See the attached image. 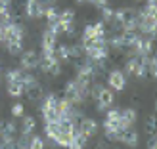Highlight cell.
Returning <instances> with one entry per match:
<instances>
[{
  "label": "cell",
  "mask_w": 157,
  "mask_h": 149,
  "mask_svg": "<svg viewBox=\"0 0 157 149\" xmlns=\"http://www.w3.org/2000/svg\"><path fill=\"white\" fill-rule=\"evenodd\" d=\"M25 96L31 99V101H36V99H40L42 98V86L40 84H33V86H29V88L25 90Z\"/></svg>",
  "instance_id": "cell-18"
},
{
  "label": "cell",
  "mask_w": 157,
  "mask_h": 149,
  "mask_svg": "<svg viewBox=\"0 0 157 149\" xmlns=\"http://www.w3.org/2000/svg\"><path fill=\"white\" fill-rule=\"evenodd\" d=\"M78 132H81V134H84L86 138L96 136V132H98V122L94 121V119H81V122H78Z\"/></svg>",
  "instance_id": "cell-10"
},
{
  "label": "cell",
  "mask_w": 157,
  "mask_h": 149,
  "mask_svg": "<svg viewBox=\"0 0 157 149\" xmlns=\"http://www.w3.org/2000/svg\"><path fill=\"white\" fill-rule=\"evenodd\" d=\"M44 6L40 0H27L25 2V13H27V17L31 19H36V17H42L44 15Z\"/></svg>",
  "instance_id": "cell-8"
},
{
  "label": "cell",
  "mask_w": 157,
  "mask_h": 149,
  "mask_svg": "<svg viewBox=\"0 0 157 149\" xmlns=\"http://www.w3.org/2000/svg\"><path fill=\"white\" fill-rule=\"evenodd\" d=\"M12 115H13V117H23V105H21V103L12 105Z\"/></svg>",
  "instance_id": "cell-22"
},
{
  "label": "cell",
  "mask_w": 157,
  "mask_h": 149,
  "mask_svg": "<svg viewBox=\"0 0 157 149\" xmlns=\"http://www.w3.org/2000/svg\"><path fill=\"white\" fill-rule=\"evenodd\" d=\"M56 58L63 63V61H71V44H59L56 46Z\"/></svg>",
  "instance_id": "cell-15"
},
{
  "label": "cell",
  "mask_w": 157,
  "mask_h": 149,
  "mask_svg": "<svg viewBox=\"0 0 157 149\" xmlns=\"http://www.w3.org/2000/svg\"><path fill=\"white\" fill-rule=\"evenodd\" d=\"M4 38H6V23L0 21V42H4Z\"/></svg>",
  "instance_id": "cell-24"
},
{
  "label": "cell",
  "mask_w": 157,
  "mask_h": 149,
  "mask_svg": "<svg viewBox=\"0 0 157 149\" xmlns=\"http://www.w3.org/2000/svg\"><path fill=\"white\" fill-rule=\"evenodd\" d=\"M119 142H123L124 145H128V147H136L138 145V132L134 128L123 130L121 134H119Z\"/></svg>",
  "instance_id": "cell-11"
},
{
  "label": "cell",
  "mask_w": 157,
  "mask_h": 149,
  "mask_svg": "<svg viewBox=\"0 0 157 149\" xmlns=\"http://www.w3.org/2000/svg\"><path fill=\"white\" fill-rule=\"evenodd\" d=\"M107 84H109L111 90L121 92V90H124V86H127V76H124V73L119 71V69H111V71L107 73Z\"/></svg>",
  "instance_id": "cell-6"
},
{
  "label": "cell",
  "mask_w": 157,
  "mask_h": 149,
  "mask_svg": "<svg viewBox=\"0 0 157 149\" xmlns=\"http://www.w3.org/2000/svg\"><path fill=\"white\" fill-rule=\"evenodd\" d=\"M61 23H63V31H65V27L67 25H71V23H75V12L73 10H63V12H59V17H58Z\"/></svg>",
  "instance_id": "cell-19"
},
{
  "label": "cell",
  "mask_w": 157,
  "mask_h": 149,
  "mask_svg": "<svg viewBox=\"0 0 157 149\" xmlns=\"http://www.w3.org/2000/svg\"><path fill=\"white\" fill-rule=\"evenodd\" d=\"M40 44H42V50H48V52H54L58 46V36L52 33V31L46 29L42 33V38H40Z\"/></svg>",
  "instance_id": "cell-12"
},
{
  "label": "cell",
  "mask_w": 157,
  "mask_h": 149,
  "mask_svg": "<svg viewBox=\"0 0 157 149\" xmlns=\"http://www.w3.org/2000/svg\"><path fill=\"white\" fill-rule=\"evenodd\" d=\"M6 90H8V96H12V98H19L25 94V88H23L21 82H8Z\"/></svg>",
  "instance_id": "cell-17"
},
{
  "label": "cell",
  "mask_w": 157,
  "mask_h": 149,
  "mask_svg": "<svg viewBox=\"0 0 157 149\" xmlns=\"http://www.w3.org/2000/svg\"><path fill=\"white\" fill-rule=\"evenodd\" d=\"M113 101H115V94H113V90H111V88H101L100 96L96 98V111H98V113L105 111L107 107L113 105Z\"/></svg>",
  "instance_id": "cell-7"
},
{
  "label": "cell",
  "mask_w": 157,
  "mask_h": 149,
  "mask_svg": "<svg viewBox=\"0 0 157 149\" xmlns=\"http://www.w3.org/2000/svg\"><path fill=\"white\" fill-rule=\"evenodd\" d=\"M12 19H13L12 0H0V21H2V23H10Z\"/></svg>",
  "instance_id": "cell-13"
},
{
  "label": "cell",
  "mask_w": 157,
  "mask_h": 149,
  "mask_svg": "<svg viewBox=\"0 0 157 149\" xmlns=\"http://www.w3.org/2000/svg\"><path fill=\"white\" fill-rule=\"evenodd\" d=\"M38 67H40L44 73H48L50 76H59L61 75V61L56 58V52L42 50L40 59H38Z\"/></svg>",
  "instance_id": "cell-2"
},
{
  "label": "cell",
  "mask_w": 157,
  "mask_h": 149,
  "mask_svg": "<svg viewBox=\"0 0 157 149\" xmlns=\"http://www.w3.org/2000/svg\"><path fill=\"white\" fill-rule=\"evenodd\" d=\"M38 59H40V56L35 50H25V52L19 54V65H21L23 71H33V69H36Z\"/></svg>",
  "instance_id": "cell-5"
},
{
  "label": "cell",
  "mask_w": 157,
  "mask_h": 149,
  "mask_svg": "<svg viewBox=\"0 0 157 149\" xmlns=\"http://www.w3.org/2000/svg\"><path fill=\"white\" fill-rule=\"evenodd\" d=\"M42 117L46 122H58L59 121V111H58V98L50 94V96H46L44 101H42Z\"/></svg>",
  "instance_id": "cell-3"
},
{
  "label": "cell",
  "mask_w": 157,
  "mask_h": 149,
  "mask_svg": "<svg viewBox=\"0 0 157 149\" xmlns=\"http://www.w3.org/2000/svg\"><path fill=\"white\" fill-rule=\"evenodd\" d=\"M35 128H36V121H35V117H23V121H21V128H19L21 134L33 136Z\"/></svg>",
  "instance_id": "cell-14"
},
{
  "label": "cell",
  "mask_w": 157,
  "mask_h": 149,
  "mask_svg": "<svg viewBox=\"0 0 157 149\" xmlns=\"http://www.w3.org/2000/svg\"><path fill=\"white\" fill-rule=\"evenodd\" d=\"M77 2H78V4H84V2H86V0H77Z\"/></svg>",
  "instance_id": "cell-25"
},
{
  "label": "cell",
  "mask_w": 157,
  "mask_h": 149,
  "mask_svg": "<svg viewBox=\"0 0 157 149\" xmlns=\"http://www.w3.org/2000/svg\"><path fill=\"white\" fill-rule=\"evenodd\" d=\"M101 15H104V23H109V25L113 23V10H111L109 6H104V8H101Z\"/></svg>",
  "instance_id": "cell-21"
},
{
  "label": "cell",
  "mask_w": 157,
  "mask_h": 149,
  "mask_svg": "<svg viewBox=\"0 0 157 149\" xmlns=\"http://www.w3.org/2000/svg\"><path fill=\"white\" fill-rule=\"evenodd\" d=\"M147 132H150V136H155V119L151 117L150 122H147Z\"/></svg>",
  "instance_id": "cell-23"
},
{
  "label": "cell",
  "mask_w": 157,
  "mask_h": 149,
  "mask_svg": "<svg viewBox=\"0 0 157 149\" xmlns=\"http://www.w3.org/2000/svg\"><path fill=\"white\" fill-rule=\"evenodd\" d=\"M124 73L132 75L136 78H144L147 75V67H146V58H138V56H132L127 59L124 63Z\"/></svg>",
  "instance_id": "cell-4"
},
{
  "label": "cell",
  "mask_w": 157,
  "mask_h": 149,
  "mask_svg": "<svg viewBox=\"0 0 157 149\" xmlns=\"http://www.w3.org/2000/svg\"><path fill=\"white\" fill-rule=\"evenodd\" d=\"M134 122H136V111H134V109H130V107L123 109V111H121V119H119L121 130L132 128V126H134Z\"/></svg>",
  "instance_id": "cell-9"
},
{
  "label": "cell",
  "mask_w": 157,
  "mask_h": 149,
  "mask_svg": "<svg viewBox=\"0 0 157 149\" xmlns=\"http://www.w3.org/2000/svg\"><path fill=\"white\" fill-rule=\"evenodd\" d=\"M90 96V82L82 78H75L65 84V99L71 103H84Z\"/></svg>",
  "instance_id": "cell-1"
},
{
  "label": "cell",
  "mask_w": 157,
  "mask_h": 149,
  "mask_svg": "<svg viewBox=\"0 0 157 149\" xmlns=\"http://www.w3.org/2000/svg\"><path fill=\"white\" fill-rule=\"evenodd\" d=\"M86 142H88V138H86L84 134H81L78 130L73 132L71 136V143H69V149H82L86 145Z\"/></svg>",
  "instance_id": "cell-16"
},
{
  "label": "cell",
  "mask_w": 157,
  "mask_h": 149,
  "mask_svg": "<svg viewBox=\"0 0 157 149\" xmlns=\"http://www.w3.org/2000/svg\"><path fill=\"white\" fill-rule=\"evenodd\" d=\"M27 149H44V140L40 136H31V142Z\"/></svg>",
  "instance_id": "cell-20"
}]
</instances>
